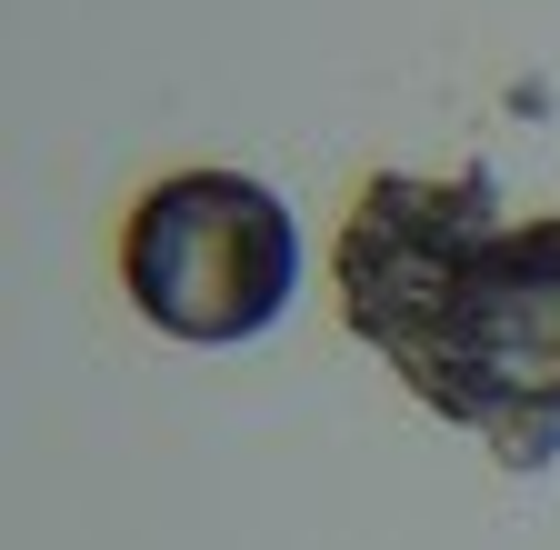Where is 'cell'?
I'll return each instance as SVG.
<instances>
[{
  "label": "cell",
  "instance_id": "2",
  "mask_svg": "<svg viewBox=\"0 0 560 550\" xmlns=\"http://www.w3.org/2000/svg\"><path fill=\"white\" fill-rule=\"evenodd\" d=\"M120 281L171 340H260L301 281L291 200L250 171H171L120 221Z\"/></svg>",
  "mask_w": 560,
  "mask_h": 550
},
{
  "label": "cell",
  "instance_id": "1",
  "mask_svg": "<svg viewBox=\"0 0 560 550\" xmlns=\"http://www.w3.org/2000/svg\"><path fill=\"white\" fill-rule=\"evenodd\" d=\"M340 320L501 470L560 460V211L501 221L490 171H371L340 221Z\"/></svg>",
  "mask_w": 560,
  "mask_h": 550
}]
</instances>
